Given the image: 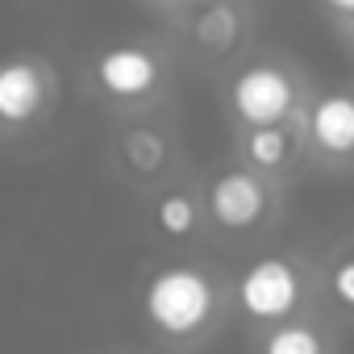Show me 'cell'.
<instances>
[{
	"mask_svg": "<svg viewBox=\"0 0 354 354\" xmlns=\"http://www.w3.org/2000/svg\"><path fill=\"white\" fill-rule=\"evenodd\" d=\"M138 317L167 354H196L234 321V275L201 259H167L138 288Z\"/></svg>",
	"mask_w": 354,
	"mask_h": 354,
	"instance_id": "obj_1",
	"label": "cell"
},
{
	"mask_svg": "<svg viewBox=\"0 0 354 354\" xmlns=\"http://www.w3.org/2000/svg\"><path fill=\"white\" fill-rule=\"evenodd\" d=\"M175 75H180V55L167 34L113 38L84 59V88L113 121L167 113Z\"/></svg>",
	"mask_w": 354,
	"mask_h": 354,
	"instance_id": "obj_2",
	"label": "cell"
},
{
	"mask_svg": "<svg viewBox=\"0 0 354 354\" xmlns=\"http://www.w3.org/2000/svg\"><path fill=\"white\" fill-rule=\"evenodd\" d=\"M317 88L288 55H246L221 75V113L230 129L296 125L304 121Z\"/></svg>",
	"mask_w": 354,
	"mask_h": 354,
	"instance_id": "obj_3",
	"label": "cell"
},
{
	"mask_svg": "<svg viewBox=\"0 0 354 354\" xmlns=\"http://www.w3.org/2000/svg\"><path fill=\"white\" fill-rule=\"evenodd\" d=\"M321 308V259L304 250H263L234 275V317L254 333Z\"/></svg>",
	"mask_w": 354,
	"mask_h": 354,
	"instance_id": "obj_4",
	"label": "cell"
},
{
	"mask_svg": "<svg viewBox=\"0 0 354 354\" xmlns=\"http://www.w3.org/2000/svg\"><path fill=\"white\" fill-rule=\"evenodd\" d=\"M254 5L250 0H201V5L167 17V38L184 67L192 71H230L250 55L254 42Z\"/></svg>",
	"mask_w": 354,
	"mask_h": 354,
	"instance_id": "obj_5",
	"label": "cell"
},
{
	"mask_svg": "<svg viewBox=\"0 0 354 354\" xmlns=\"http://www.w3.org/2000/svg\"><path fill=\"white\" fill-rule=\"evenodd\" d=\"M205 217L209 234L225 242H259L267 238L288 205V188L271 184L267 175L242 167L238 158L205 175Z\"/></svg>",
	"mask_w": 354,
	"mask_h": 354,
	"instance_id": "obj_6",
	"label": "cell"
},
{
	"mask_svg": "<svg viewBox=\"0 0 354 354\" xmlns=\"http://www.w3.org/2000/svg\"><path fill=\"white\" fill-rule=\"evenodd\" d=\"M109 167L125 188L150 196L154 188L180 180L188 171V150H184L180 133H175V125L167 121V113L125 117V121L113 125Z\"/></svg>",
	"mask_w": 354,
	"mask_h": 354,
	"instance_id": "obj_7",
	"label": "cell"
},
{
	"mask_svg": "<svg viewBox=\"0 0 354 354\" xmlns=\"http://www.w3.org/2000/svg\"><path fill=\"white\" fill-rule=\"evenodd\" d=\"M63 104L59 63L42 50L0 55V142H26L42 133Z\"/></svg>",
	"mask_w": 354,
	"mask_h": 354,
	"instance_id": "obj_8",
	"label": "cell"
},
{
	"mask_svg": "<svg viewBox=\"0 0 354 354\" xmlns=\"http://www.w3.org/2000/svg\"><path fill=\"white\" fill-rule=\"evenodd\" d=\"M308 167L325 175H354V84L317 88L304 113Z\"/></svg>",
	"mask_w": 354,
	"mask_h": 354,
	"instance_id": "obj_9",
	"label": "cell"
},
{
	"mask_svg": "<svg viewBox=\"0 0 354 354\" xmlns=\"http://www.w3.org/2000/svg\"><path fill=\"white\" fill-rule=\"evenodd\" d=\"M234 158L271 184L288 188L308 171V146H304V121L296 125H259V129H234Z\"/></svg>",
	"mask_w": 354,
	"mask_h": 354,
	"instance_id": "obj_10",
	"label": "cell"
},
{
	"mask_svg": "<svg viewBox=\"0 0 354 354\" xmlns=\"http://www.w3.org/2000/svg\"><path fill=\"white\" fill-rule=\"evenodd\" d=\"M146 221L162 242H196L209 234L205 217V184L192 171H184L180 180H171L146 196Z\"/></svg>",
	"mask_w": 354,
	"mask_h": 354,
	"instance_id": "obj_11",
	"label": "cell"
},
{
	"mask_svg": "<svg viewBox=\"0 0 354 354\" xmlns=\"http://www.w3.org/2000/svg\"><path fill=\"white\" fill-rule=\"evenodd\" d=\"M250 354H337V329L325 308L254 329L250 333Z\"/></svg>",
	"mask_w": 354,
	"mask_h": 354,
	"instance_id": "obj_12",
	"label": "cell"
},
{
	"mask_svg": "<svg viewBox=\"0 0 354 354\" xmlns=\"http://www.w3.org/2000/svg\"><path fill=\"white\" fill-rule=\"evenodd\" d=\"M321 308L354 325V234L321 259Z\"/></svg>",
	"mask_w": 354,
	"mask_h": 354,
	"instance_id": "obj_13",
	"label": "cell"
},
{
	"mask_svg": "<svg viewBox=\"0 0 354 354\" xmlns=\"http://www.w3.org/2000/svg\"><path fill=\"white\" fill-rule=\"evenodd\" d=\"M317 9L333 21V30L342 26V21H350L354 17V0H317Z\"/></svg>",
	"mask_w": 354,
	"mask_h": 354,
	"instance_id": "obj_14",
	"label": "cell"
},
{
	"mask_svg": "<svg viewBox=\"0 0 354 354\" xmlns=\"http://www.w3.org/2000/svg\"><path fill=\"white\" fill-rule=\"evenodd\" d=\"M138 5H146L150 13H158V17L167 21V17H175V13H184V9L201 5V0H138Z\"/></svg>",
	"mask_w": 354,
	"mask_h": 354,
	"instance_id": "obj_15",
	"label": "cell"
},
{
	"mask_svg": "<svg viewBox=\"0 0 354 354\" xmlns=\"http://www.w3.org/2000/svg\"><path fill=\"white\" fill-rule=\"evenodd\" d=\"M337 34H342L346 50H350V59H354V17H350V21H342V26H337Z\"/></svg>",
	"mask_w": 354,
	"mask_h": 354,
	"instance_id": "obj_16",
	"label": "cell"
}]
</instances>
